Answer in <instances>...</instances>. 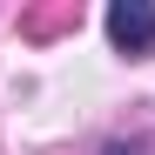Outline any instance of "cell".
<instances>
[{
	"instance_id": "obj_2",
	"label": "cell",
	"mask_w": 155,
	"mask_h": 155,
	"mask_svg": "<svg viewBox=\"0 0 155 155\" xmlns=\"http://www.w3.org/2000/svg\"><path fill=\"white\" fill-rule=\"evenodd\" d=\"M108 155H128V148H108Z\"/></svg>"
},
{
	"instance_id": "obj_1",
	"label": "cell",
	"mask_w": 155,
	"mask_h": 155,
	"mask_svg": "<svg viewBox=\"0 0 155 155\" xmlns=\"http://www.w3.org/2000/svg\"><path fill=\"white\" fill-rule=\"evenodd\" d=\"M108 41L121 54H155V7L148 0H115L108 7Z\"/></svg>"
}]
</instances>
